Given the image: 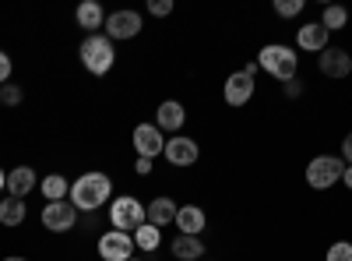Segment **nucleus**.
Listing matches in <instances>:
<instances>
[{
	"instance_id": "obj_17",
	"label": "nucleus",
	"mask_w": 352,
	"mask_h": 261,
	"mask_svg": "<svg viewBox=\"0 0 352 261\" xmlns=\"http://www.w3.org/2000/svg\"><path fill=\"white\" fill-rule=\"evenodd\" d=\"M144 222H152V226H169L176 222V201L173 198H155L148 209H144Z\"/></svg>"
},
{
	"instance_id": "obj_18",
	"label": "nucleus",
	"mask_w": 352,
	"mask_h": 261,
	"mask_svg": "<svg viewBox=\"0 0 352 261\" xmlns=\"http://www.w3.org/2000/svg\"><path fill=\"white\" fill-rule=\"evenodd\" d=\"M74 18H78L81 28H88V36H96V28L106 25V14H102V8L96 4V0H85V4H78Z\"/></svg>"
},
{
	"instance_id": "obj_25",
	"label": "nucleus",
	"mask_w": 352,
	"mask_h": 261,
	"mask_svg": "<svg viewBox=\"0 0 352 261\" xmlns=\"http://www.w3.org/2000/svg\"><path fill=\"white\" fill-rule=\"evenodd\" d=\"M303 11V0H275V14L282 18H296Z\"/></svg>"
},
{
	"instance_id": "obj_10",
	"label": "nucleus",
	"mask_w": 352,
	"mask_h": 261,
	"mask_svg": "<svg viewBox=\"0 0 352 261\" xmlns=\"http://www.w3.org/2000/svg\"><path fill=\"white\" fill-rule=\"evenodd\" d=\"M162 156H166L173 166H194V163H197V156H201V149H197V141H194V138L173 134V138L166 141Z\"/></svg>"
},
{
	"instance_id": "obj_2",
	"label": "nucleus",
	"mask_w": 352,
	"mask_h": 261,
	"mask_svg": "<svg viewBox=\"0 0 352 261\" xmlns=\"http://www.w3.org/2000/svg\"><path fill=\"white\" fill-rule=\"evenodd\" d=\"M257 64L268 71L272 78H278V81H292V78H296V53H292L289 46H278V43L264 46L257 53Z\"/></svg>"
},
{
	"instance_id": "obj_27",
	"label": "nucleus",
	"mask_w": 352,
	"mask_h": 261,
	"mask_svg": "<svg viewBox=\"0 0 352 261\" xmlns=\"http://www.w3.org/2000/svg\"><path fill=\"white\" fill-rule=\"evenodd\" d=\"M173 11V0H148V14H155V18H166Z\"/></svg>"
},
{
	"instance_id": "obj_34",
	"label": "nucleus",
	"mask_w": 352,
	"mask_h": 261,
	"mask_svg": "<svg viewBox=\"0 0 352 261\" xmlns=\"http://www.w3.org/2000/svg\"><path fill=\"white\" fill-rule=\"evenodd\" d=\"M4 261H28V258H18V254H14V258H4Z\"/></svg>"
},
{
	"instance_id": "obj_12",
	"label": "nucleus",
	"mask_w": 352,
	"mask_h": 261,
	"mask_svg": "<svg viewBox=\"0 0 352 261\" xmlns=\"http://www.w3.org/2000/svg\"><path fill=\"white\" fill-rule=\"evenodd\" d=\"M222 96H226V103H229V106H247V103H250V96H254V78H250V74H243V71L229 74V78H226Z\"/></svg>"
},
{
	"instance_id": "obj_15",
	"label": "nucleus",
	"mask_w": 352,
	"mask_h": 261,
	"mask_svg": "<svg viewBox=\"0 0 352 261\" xmlns=\"http://www.w3.org/2000/svg\"><path fill=\"white\" fill-rule=\"evenodd\" d=\"M36 191V169L32 166H14L8 173V194L11 198H25Z\"/></svg>"
},
{
	"instance_id": "obj_32",
	"label": "nucleus",
	"mask_w": 352,
	"mask_h": 261,
	"mask_svg": "<svg viewBox=\"0 0 352 261\" xmlns=\"http://www.w3.org/2000/svg\"><path fill=\"white\" fill-rule=\"evenodd\" d=\"M342 180H345V187L352 191V166H345V173H342Z\"/></svg>"
},
{
	"instance_id": "obj_4",
	"label": "nucleus",
	"mask_w": 352,
	"mask_h": 261,
	"mask_svg": "<svg viewBox=\"0 0 352 261\" xmlns=\"http://www.w3.org/2000/svg\"><path fill=\"white\" fill-rule=\"evenodd\" d=\"M342 173H345L342 156H317V159L307 163V184L314 191H328L331 184L342 180Z\"/></svg>"
},
{
	"instance_id": "obj_20",
	"label": "nucleus",
	"mask_w": 352,
	"mask_h": 261,
	"mask_svg": "<svg viewBox=\"0 0 352 261\" xmlns=\"http://www.w3.org/2000/svg\"><path fill=\"white\" fill-rule=\"evenodd\" d=\"M0 222L4 226H21L25 222V198H4L0 201Z\"/></svg>"
},
{
	"instance_id": "obj_30",
	"label": "nucleus",
	"mask_w": 352,
	"mask_h": 261,
	"mask_svg": "<svg viewBox=\"0 0 352 261\" xmlns=\"http://www.w3.org/2000/svg\"><path fill=\"white\" fill-rule=\"evenodd\" d=\"M342 163H349L352 166V131L345 134V141H342Z\"/></svg>"
},
{
	"instance_id": "obj_14",
	"label": "nucleus",
	"mask_w": 352,
	"mask_h": 261,
	"mask_svg": "<svg viewBox=\"0 0 352 261\" xmlns=\"http://www.w3.org/2000/svg\"><path fill=\"white\" fill-rule=\"evenodd\" d=\"M328 28L320 25V21H310V25H303L300 28V36H296V43H300V50H310V53H324L328 50Z\"/></svg>"
},
{
	"instance_id": "obj_23",
	"label": "nucleus",
	"mask_w": 352,
	"mask_h": 261,
	"mask_svg": "<svg viewBox=\"0 0 352 261\" xmlns=\"http://www.w3.org/2000/svg\"><path fill=\"white\" fill-rule=\"evenodd\" d=\"M320 25H324L328 32H338V28L349 25V11L338 8V4H328V8H324V18H320Z\"/></svg>"
},
{
	"instance_id": "obj_24",
	"label": "nucleus",
	"mask_w": 352,
	"mask_h": 261,
	"mask_svg": "<svg viewBox=\"0 0 352 261\" xmlns=\"http://www.w3.org/2000/svg\"><path fill=\"white\" fill-rule=\"evenodd\" d=\"M324 261H352V244H345V240L331 244L328 254H324Z\"/></svg>"
},
{
	"instance_id": "obj_16",
	"label": "nucleus",
	"mask_w": 352,
	"mask_h": 261,
	"mask_svg": "<svg viewBox=\"0 0 352 261\" xmlns=\"http://www.w3.org/2000/svg\"><path fill=\"white\" fill-rule=\"evenodd\" d=\"M176 226H180V233L197 237L201 229L208 226V219H204V209H197V205H180L176 209Z\"/></svg>"
},
{
	"instance_id": "obj_11",
	"label": "nucleus",
	"mask_w": 352,
	"mask_h": 261,
	"mask_svg": "<svg viewBox=\"0 0 352 261\" xmlns=\"http://www.w3.org/2000/svg\"><path fill=\"white\" fill-rule=\"evenodd\" d=\"M317 67H320V74H324V78H349L352 74V56L345 50L328 46L324 53L317 56Z\"/></svg>"
},
{
	"instance_id": "obj_31",
	"label": "nucleus",
	"mask_w": 352,
	"mask_h": 261,
	"mask_svg": "<svg viewBox=\"0 0 352 261\" xmlns=\"http://www.w3.org/2000/svg\"><path fill=\"white\" fill-rule=\"evenodd\" d=\"M138 173H141V177H148V173H152V159H141L138 156V166H134Z\"/></svg>"
},
{
	"instance_id": "obj_9",
	"label": "nucleus",
	"mask_w": 352,
	"mask_h": 261,
	"mask_svg": "<svg viewBox=\"0 0 352 261\" xmlns=\"http://www.w3.org/2000/svg\"><path fill=\"white\" fill-rule=\"evenodd\" d=\"M134 149H138L141 159H155L166 149V138H162V131L155 124H138L134 127Z\"/></svg>"
},
{
	"instance_id": "obj_5",
	"label": "nucleus",
	"mask_w": 352,
	"mask_h": 261,
	"mask_svg": "<svg viewBox=\"0 0 352 261\" xmlns=\"http://www.w3.org/2000/svg\"><path fill=\"white\" fill-rule=\"evenodd\" d=\"M109 219H113V229L131 233V229L144 226V205L138 198H131V194H120L113 201V209H109Z\"/></svg>"
},
{
	"instance_id": "obj_1",
	"label": "nucleus",
	"mask_w": 352,
	"mask_h": 261,
	"mask_svg": "<svg viewBox=\"0 0 352 261\" xmlns=\"http://www.w3.org/2000/svg\"><path fill=\"white\" fill-rule=\"evenodd\" d=\"M109 194H113L109 177L99 173V169H92V173H81V177L71 184V205L78 212H96L109 201Z\"/></svg>"
},
{
	"instance_id": "obj_26",
	"label": "nucleus",
	"mask_w": 352,
	"mask_h": 261,
	"mask_svg": "<svg viewBox=\"0 0 352 261\" xmlns=\"http://www.w3.org/2000/svg\"><path fill=\"white\" fill-rule=\"evenodd\" d=\"M21 99H25V92L18 89V85H11V81L4 85V89H0V103H8V106H18Z\"/></svg>"
},
{
	"instance_id": "obj_19",
	"label": "nucleus",
	"mask_w": 352,
	"mask_h": 261,
	"mask_svg": "<svg viewBox=\"0 0 352 261\" xmlns=\"http://www.w3.org/2000/svg\"><path fill=\"white\" fill-rule=\"evenodd\" d=\"M173 254L180 258V261H201V258H204V244H201V237L180 233V237L173 240Z\"/></svg>"
},
{
	"instance_id": "obj_21",
	"label": "nucleus",
	"mask_w": 352,
	"mask_h": 261,
	"mask_svg": "<svg viewBox=\"0 0 352 261\" xmlns=\"http://www.w3.org/2000/svg\"><path fill=\"white\" fill-rule=\"evenodd\" d=\"M39 191H43L46 201H64V194H71V184L60 177V173H50V177L39 184Z\"/></svg>"
},
{
	"instance_id": "obj_33",
	"label": "nucleus",
	"mask_w": 352,
	"mask_h": 261,
	"mask_svg": "<svg viewBox=\"0 0 352 261\" xmlns=\"http://www.w3.org/2000/svg\"><path fill=\"white\" fill-rule=\"evenodd\" d=\"M4 187H8V173H4V169H0V191H4Z\"/></svg>"
},
{
	"instance_id": "obj_22",
	"label": "nucleus",
	"mask_w": 352,
	"mask_h": 261,
	"mask_svg": "<svg viewBox=\"0 0 352 261\" xmlns=\"http://www.w3.org/2000/svg\"><path fill=\"white\" fill-rule=\"evenodd\" d=\"M134 244H138L141 251H155V247L162 244V229H159V226H152V222L138 226V229H134Z\"/></svg>"
},
{
	"instance_id": "obj_29",
	"label": "nucleus",
	"mask_w": 352,
	"mask_h": 261,
	"mask_svg": "<svg viewBox=\"0 0 352 261\" xmlns=\"http://www.w3.org/2000/svg\"><path fill=\"white\" fill-rule=\"evenodd\" d=\"M285 96H289V99H296V96H303V81H300V78H292V81H285Z\"/></svg>"
},
{
	"instance_id": "obj_8",
	"label": "nucleus",
	"mask_w": 352,
	"mask_h": 261,
	"mask_svg": "<svg viewBox=\"0 0 352 261\" xmlns=\"http://www.w3.org/2000/svg\"><path fill=\"white\" fill-rule=\"evenodd\" d=\"M102 28H106V39H109V43H116V39H120V43H124V39H134V36L141 32V14H138V11H116V14L106 18Z\"/></svg>"
},
{
	"instance_id": "obj_35",
	"label": "nucleus",
	"mask_w": 352,
	"mask_h": 261,
	"mask_svg": "<svg viewBox=\"0 0 352 261\" xmlns=\"http://www.w3.org/2000/svg\"><path fill=\"white\" fill-rule=\"evenodd\" d=\"M131 261H138V258H131Z\"/></svg>"
},
{
	"instance_id": "obj_28",
	"label": "nucleus",
	"mask_w": 352,
	"mask_h": 261,
	"mask_svg": "<svg viewBox=\"0 0 352 261\" xmlns=\"http://www.w3.org/2000/svg\"><path fill=\"white\" fill-rule=\"evenodd\" d=\"M11 81V56L0 50V85H8Z\"/></svg>"
},
{
	"instance_id": "obj_6",
	"label": "nucleus",
	"mask_w": 352,
	"mask_h": 261,
	"mask_svg": "<svg viewBox=\"0 0 352 261\" xmlns=\"http://www.w3.org/2000/svg\"><path fill=\"white\" fill-rule=\"evenodd\" d=\"M39 219H43V226L50 229V233H67V229H74V222H78V209L71 205V201H46Z\"/></svg>"
},
{
	"instance_id": "obj_7",
	"label": "nucleus",
	"mask_w": 352,
	"mask_h": 261,
	"mask_svg": "<svg viewBox=\"0 0 352 261\" xmlns=\"http://www.w3.org/2000/svg\"><path fill=\"white\" fill-rule=\"evenodd\" d=\"M134 254V237L120 233V229H109V233L99 237V258L102 261H131Z\"/></svg>"
},
{
	"instance_id": "obj_13",
	"label": "nucleus",
	"mask_w": 352,
	"mask_h": 261,
	"mask_svg": "<svg viewBox=\"0 0 352 261\" xmlns=\"http://www.w3.org/2000/svg\"><path fill=\"white\" fill-rule=\"evenodd\" d=\"M184 121H187V109H184V103H176V99H166L159 109H155V127L159 131H180L184 127Z\"/></svg>"
},
{
	"instance_id": "obj_3",
	"label": "nucleus",
	"mask_w": 352,
	"mask_h": 261,
	"mask_svg": "<svg viewBox=\"0 0 352 261\" xmlns=\"http://www.w3.org/2000/svg\"><path fill=\"white\" fill-rule=\"evenodd\" d=\"M81 64H85V71H92V74H106L109 67H113V43L106 39V36H85V43H81Z\"/></svg>"
}]
</instances>
